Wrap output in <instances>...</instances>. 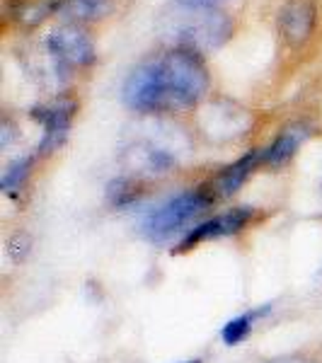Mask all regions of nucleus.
<instances>
[{
    "mask_svg": "<svg viewBox=\"0 0 322 363\" xmlns=\"http://www.w3.org/2000/svg\"><path fill=\"white\" fill-rule=\"evenodd\" d=\"M211 189H187L179 194L165 199L145 213L140 233L150 240V242H165L174 235H187L196 223H201V216L206 213L213 203Z\"/></svg>",
    "mask_w": 322,
    "mask_h": 363,
    "instance_id": "nucleus-3",
    "label": "nucleus"
},
{
    "mask_svg": "<svg viewBox=\"0 0 322 363\" xmlns=\"http://www.w3.org/2000/svg\"><path fill=\"white\" fill-rule=\"evenodd\" d=\"M308 138V128L301 124H294L279 133L277 140H274L269 148L262 150V165H272V167H281L296 155V150L301 148V143Z\"/></svg>",
    "mask_w": 322,
    "mask_h": 363,
    "instance_id": "nucleus-9",
    "label": "nucleus"
},
{
    "mask_svg": "<svg viewBox=\"0 0 322 363\" xmlns=\"http://www.w3.org/2000/svg\"><path fill=\"white\" fill-rule=\"evenodd\" d=\"M34 160H37V153L34 155H22L17 157L15 162H10L8 169L3 172V191L8 196H17L22 189H25L29 174H32Z\"/></svg>",
    "mask_w": 322,
    "mask_h": 363,
    "instance_id": "nucleus-13",
    "label": "nucleus"
},
{
    "mask_svg": "<svg viewBox=\"0 0 322 363\" xmlns=\"http://www.w3.org/2000/svg\"><path fill=\"white\" fill-rule=\"evenodd\" d=\"M46 51H49V58L54 63L56 78L61 80L68 78L75 68L90 66L97 58L92 39L75 22H68V25L54 29L49 34V39H46Z\"/></svg>",
    "mask_w": 322,
    "mask_h": 363,
    "instance_id": "nucleus-4",
    "label": "nucleus"
},
{
    "mask_svg": "<svg viewBox=\"0 0 322 363\" xmlns=\"http://www.w3.org/2000/svg\"><path fill=\"white\" fill-rule=\"evenodd\" d=\"M182 363H201V361H199V359H194V361H182Z\"/></svg>",
    "mask_w": 322,
    "mask_h": 363,
    "instance_id": "nucleus-17",
    "label": "nucleus"
},
{
    "mask_svg": "<svg viewBox=\"0 0 322 363\" xmlns=\"http://www.w3.org/2000/svg\"><path fill=\"white\" fill-rule=\"evenodd\" d=\"M206 92L209 70L201 54L172 46L133 68L121 97L136 112L170 114L196 107Z\"/></svg>",
    "mask_w": 322,
    "mask_h": 363,
    "instance_id": "nucleus-1",
    "label": "nucleus"
},
{
    "mask_svg": "<svg viewBox=\"0 0 322 363\" xmlns=\"http://www.w3.org/2000/svg\"><path fill=\"white\" fill-rule=\"evenodd\" d=\"M252 213L255 211L250 206H238V208L226 211V213L213 216V218H209V220H201V223H196L182 240H179V250H191L201 242H209V240L235 235V233H240L252 220Z\"/></svg>",
    "mask_w": 322,
    "mask_h": 363,
    "instance_id": "nucleus-5",
    "label": "nucleus"
},
{
    "mask_svg": "<svg viewBox=\"0 0 322 363\" xmlns=\"http://www.w3.org/2000/svg\"><path fill=\"white\" fill-rule=\"evenodd\" d=\"M136 194H138V189L131 179H116L109 184V196H112V201L116 206H124V203L133 201Z\"/></svg>",
    "mask_w": 322,
    "mask_h": 363,
    "instance_id": "nucleus-14",
    "label": "nucleus"
},
{
    "mask_svg": "<svg viewBox=\"0 0 322 363\" xmlns=\"http://www.w3.org/2000/svg\"><path fill=\"white\" fill-rule=\"evenodd\" d=\"M131 153H133V162H136L140 172L153 174V177L155 174H165L177 165V155L170 153L162 145L153 143V140H145V143L136 145V150H131Z\"/></svg>",
    "mask_w": 322,
    "mask_h": 363,
    "instance_id": "nucleus-10",
    "label": "nucleus"
},
{
    "mask_svg": "<svg viewBox=\"0 0 322 363\" xmlns=\"http://www.w3.org/2000/svg\"><path fill=\"white\" fill-rule=\"evenodd\" d=\"M267 363H318V361H308V359H298V356H294V359H277V361H267Z\"/></svg>",
    "mask_w": 322,
    "mask_h": 363,
    "instance_id": "nucleus-16",
    "label": "nucleus"
},
{
    "mask_svg": "<svg viewBox=\"0 0 322 363\" xmlns=\"http://www.w3.org/2000/svg\"><path fill=\"white\" fill-rule=\"evenodd\" d=\"M272 303H267V306H260V308H252L248 310V313L238 315V318L228 320L223 325V330H221V339L228 344V347H238L240 342H245L248 339L250 332L255 330V325L265 318L267 313H272Z\"/></svg>",
    "mask_w": 322,
    "mask_h": 363,
    "instance_id": "nucleus-11",
    "label": "nucleus"
},
{
    "mask_svg": "<svg viewBox=\"0 0 322 363\" xmlns=\"http://www.w3.org/2000/svg\"><path fill=\"white\" fill-rule=\"evenodd\" d=\"M182 8H201V10H221L226 0H174Z\"/></svg>",
    "mask_w": 322,
    "mask_h": 363,
    "instance_id": "nucleus-15",
    "label": "nucleus"
},
{
    "mask_svg": "<svg viewBox=\"0 0 322 363\" xmlns=\"http://www.w3.org/2000/svg\"><path fill=\"white\" fill-rule=\"evenodd\" d=\"M56 10H61L63 15L78 25V22L97 20L99 15L107 10L109 0H51Z\"/></svg>",
    "mask_w": 322,
    "mask_h": 363,
    "instance_id": "nucleus-12",
    "label": "nucleus"
},
{
    "mask_svg": "<svg viewBox=\"0 0 322 363\" xmlns=\"http://www.w3.org/2000/svg\"><path fill=\"white\" fill-rule=\"evenodd\" d=\"M315 5L310 0H289L279 13V34L289 46H301L315 32Z\"/></svg>",
    "mask_w": 322,
    "mask_h": 363,
    "instance_id": "nucleus-7",
    "label": "nucleus"
},
{
    "mask_svg": "<svg viewBox=\"0 0 322 363\" xmlns=\"http://www.w3.org/2000/svg\"><path fill=\"white\" fill-rule=\"evenodd\" d=\"M160 29L167 42L174 44V49L204 54V51L218 49L231 37L233 22L221 10L182 8V5H177V13L162 17Z\"/></svg>",
    "mask_w": 322,
    "mask_h": 363,
    "instance_id": "nucleus-2",
    "label": "nucleus"
},
{
    "mask_svg": "<svg viewBox=\"0 0 322 363\" xmlns=\"http://www.w3.org/2000/svg\"><path fill=\"white\" fill-rule=\"evenodd\" d=\"M73 112H75V104L70 102V99H58V102L42 104V107L34 109L32 116L37 121H42V126H44V136L39 140L37 155H49V153H54V150H58V145L68 136Z\"/></svg>",
    "mask_w": 322,
    "mask_h": 363,
    "instance_id": "nucleus-6",
    "label": "nucleus"
},
{
    "mask_svg": "<svg viewBox=\"0 0 322 363\" xmlns=\"http://www.w3.org/2000/svg\"><path fill=\"white\" fill-rule=\"evenodd\" d=\"M262 165V150H255V153H248L245 157H240L238 162L228 165L218 177L211 184V194L213 196H233L240 186L245 184V179L255 172V167Z\"/></svg>",
    "mask_w": 322,
    "mask_h": 363,
    "instance_id": "nucleus-8",
    "label": "nucleus"
}]
</instances>
